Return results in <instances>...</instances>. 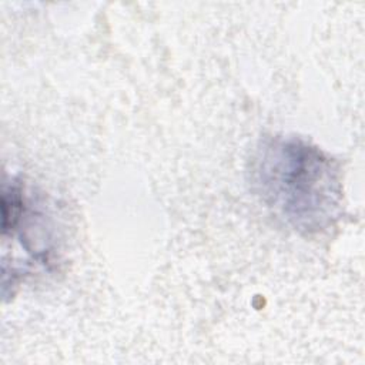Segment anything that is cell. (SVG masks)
<instances>
[{"instance_id": "6da1fadb", "label": "cell", "mask_w": 365, "mask_h": 365, "mask_svg": "<svg viewBox=\"0 0 365 365\" xmlns=\"http://www.w3.org/2000/svg\"><path fill=\"white\" fill-rule=\"evenodd\" d=\"M251 184L264 204L302 234H318L339 217L342 187L334 160L298 137H271L251 160Z\"/></svg>"}]
</instances>
